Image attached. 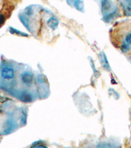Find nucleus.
Masks as SVG:
<instances>
[{"label": "nucleus", "instance_id": "f257e3e1", "mask_svg": "<svg viewBox=\"0 0 131 148\" xmlns=\"http://www.w3.org/2000/svg\"><path fill=\"white\" fill-rule=\"evenodd\" d=\"M2 77L6 80H11L15 76V71L11 67L6 66L4 67L1 71Z\"/></svg>", "mask_w": 131, "mask_h": 148}, {"label": "nucleus", "instance_id": "f03ea898", "mask_svg": "<svg viewBox=\"0 0 131 148\" xmlns=\"http://www.w3.org/2000/svg\"><path fill=\"white\" fill-rule=\"evenodd\" d=\"M21 79H22L24 84H30L34 80V75H33L32 73L26 71V72H24L21 75Z\"/></svg>", "mask_w": 131, "mask_h": 148}, {"label": "nucleus", "instance_id": "7ed1b4c3", "mask_svg": "<svg viewBox=\"0 0 131 148\" xmlns=\"http://www.w3.org/2000/svg\"><path fill=\"white\" fill-rule=\"evenodd\" d=\"M111 8V0H102V11L104 14L108 13Z\"/></svg>", "mask_w": 131, "mask_h": 148}, {"label": "nucleus", "instance_id": "20e7f679", "mask_svg": "<svg viewBox=\"0 0 131 148\" xmlns=\"http://www.w3.org/2000/svg\"><path fill=\"white\" fill-rule=\"evenodd\" d=\"M47 25H48L49 27L52 28V30H55L56 27H58V21L55 18H51L48 21H47Z\"/></svg>", "mask_w": 131, "mask_h": 148}, {"label": "nucleus", "instance_id": "39448f33", "mask_svg": "<svg viewBox=\"0 0 131 148\" xmlns=\"http://www.w3.org/2000/svg\"><path fill=\"white\" fill-rule=\"evenodd\" d=\"M73 5L75 6V8L77 9L78 11H82L83 8H84V4H83V1L82 0H75Z\"/></svg>", "mask_w": 131, "mask_h": 148}, {"label": "nucleus", "instance_id": "423d86ee", "mask_svg": "<svg viewBox=\"0 0 131 148\" xmlns=\"http://www.w3.org/2000/svg\"><path fill=\"white\" fill-rule=\"evenodd\" d=\"M121 51L123 52V53H126V52H127L128 50L130 49L129 45L127 44L126 42L123 43V44L121 45Z\"/></svg>", "mask_w": 131, "mask_h": 148}, {"label": "nucleus", "instance_id": "0eeeda50", "mask_svg": "<svg viewBox=\"0 0 131 148\" xmlns=\"http://www.w3.org/2000/svg\"><path fill=\"white\" fill-rule=\"evenodd\" d=\"M11 33H15V34L19 35V36H28V34H26V33H24L20 32V31H18V30H16V29H14V28H11Z\"/></svg>", "mask_w": 131, "mask_h": 148}, {"label": "nucleus", "instance_id": "6e6552de", "mask_svg": "<svg viewBox=\"0 0 131 148\" xmlns=\"http://www.w3.org/2000/svg\"><path fill=\"white\" fill-rule=\"evenodd\" d=\"M124 14H125V16H131V7H127V8L125 9V10H124Z\"/></svg>", "mask_w": 131, "mask_h": 148}, {"label": "nucleus", "instance_id": "1a4fd4ad", "mask_svg": "<svg viewBox=\"0 0 131 148\" xmlns=\"http://www.w3.org/2000/svg\"><path fill=\"white\" fill-rule=\"evenodd\" d=\"M125 42L128 45H131V33H129V34L126 36Z\"/></svg>", "mask_w": 131, "mask_h": 148}, {"label": "nucleus", "instance_id": "9d476101", "mask_svg": "<svg viewBox=\"0 0 131 148\" xmlns=\"http://www.w3.org/2000/svg\"><path fill=\"white\" fill-rule=\"evenodd\" d=\"M4 22H5V17L2 15H0V27L3 25Z\"/></svg>", "mask_w": 131, "mask_h": 148}, {"label": "nucleus", "instance_id": "9b49d317", "mask_svg": "<svg viewBox=\"0 0 131 148\" xmlns=\"http://www.w3.org/2000/svg\"><path fill=\"white\" fill-rule=\"evenodd\" d=\"M66 1H67L69 5H74L75 0H66Z\"/></svg>", "mask_w": 131, "mask_h": 148}]
</instances>
